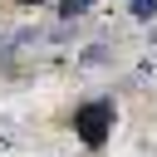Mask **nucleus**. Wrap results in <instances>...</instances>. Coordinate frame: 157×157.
Segmentation results:
<instances>
[{"label": "nucleus", "instance_id": "1", "mask_svg": "<svg viewBox=\"0 0 157 157\" xmlns=\"http://www.w3.org/2000/svg\"><path fill=\"white\" fill-rule=\"evenodd\" d=\"M74 132H78L83 147L98 152V147L113 137V103H103V98H98V103H83V108L74 113Z\"/></svg>", "mask_w": 157, "mask_h": 157}, {"label": "nucleus", "instance_id": "2", "mask_svg": "<svg viewBox=\"0 0 157 157\" xmlns=\"http://www.w3.org/2000/svg\"><path fill=\"white\" fill-rule=\"evenodd\" d=\"M157 15V0H132V20H152Z\"/></svg>", "mask_w": 157, "mask_h": 157}, {"label": "nucleus", "instance_id": "3", "mask_svg": "<svg viewBox=\"0 0 157 157\" xmlns=\"http://www.w3.org/2000/svg\"><path fill=\"white\" fill-rule=\"evenodd\" d=\"M59 10H64V15H69V20H74V15H88V10H93V0H64V5H59Z\"/></svg>", "mask_w": 157, "mask_h": 157}, {"label": "nucleus", "instance_id": "4", "mask_svg": "<svg viewBox=\"0 0 157 157\" xmlns=\"http://www.w3.org/2000/svg\"><path fill=\"white\" fill-rule=\"evenodd\" d=\"M15 5H44V0H15Z\"/></svg>", "mask_w": 157, "mask_h": 157}]
</instances>
